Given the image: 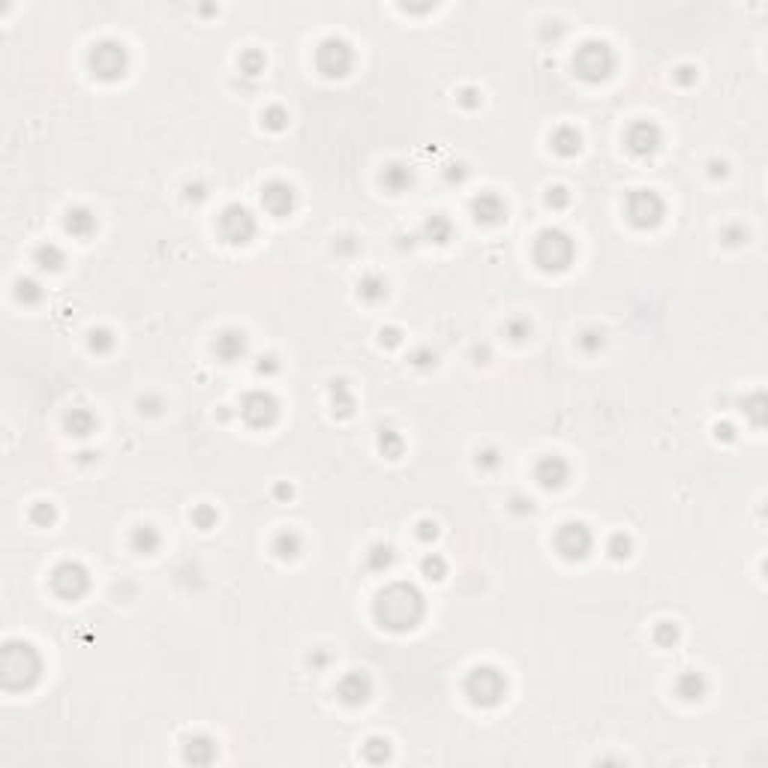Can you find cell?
I'll return each mask as SVG.
<instances>
[{
    "label": "cell",
    "mask_w": 768,
    "mask_h": 768,
    "mask_svg": "<svg viewBox=\"0 0 768 768\" xmlns=\"http://www.w3.org/2000/svg\"><path fill=\"white\" fill-rule=\"evenodd\" d=\"M33 519L36 523H51L54 519V510L49 505H40V507H33Z\"/></svg>",
    "instance_id": "60d3db41"
},
{
    "label": "cell",
    "mask_w": 768,
    "mask_h": 768,
    "mask_svg": "<svg viewBox=\"0 0 768 768\" xmlns=\"http://www.w3.org/2000/svg\"><path fill=\"white\" fill-rule=\"evenodd\" d=\"M435 534H439V525H435V523H420V537L423 540H430Z\"/></svg>",
    "instance_id": "b9f144b4"
},
{
    "label": "cell",
    "mask_w": 768,
    "mask_h": 768,
    "mask_svg": "<svg viewBox=\"0 0 768 768\" xmlns=\"http://www.w3.org/2000/svg\"><path fill=\"white\" fill-rule=\"evenodd\" d=\"M382 450H384V457H391V459H396L402 453V441H400V435H396L393 430H384L382 432Z\"/></svg>",
    "instance_id": "f546056e"
},
{
    "label": "cell",
    "mask_w": 768,
    "mask_h": 768,
    "mask_svg": "<svg viewBox=\"0 0 768 768\" xmlns=\"http://www.w3.org/2000/svg\"><path fill=\"white\" fill-rule=\"evenodd\" d=\"M132 546H136L138 553H154V549L159 546V534L150 525L136 528V534H132Z\"/></svg>",
    "instance_id": "d4e9b609"
},
{
    "label": "cell",
    "mask_w": 768,
    "mask_h": 768,
    "mask_svg": "<svg viewBox=\"0 0 768 768\" xmlns=\"http://www.w3.org/2000/svg\"><path fill=\"white\" fill-rule=\"evenodd\" d=\"M18 297L27 300V303H33V300H40V286L31 279H24V282H18Z\"/></svg>",
    "instance_id": "d6a6232c"
},
{
    "label": "cell",
    "mask_w": 768,
    "mask_h": 768,
    "mask_svg": "<svg viewBox=\"0 0 768 768\" xmlns=\"http://www.w3.org/2000/svg\"><path fill=\"white\" fill-rule=\"evenodd\" d=\"M93 225H97V220H93L90 211H84V207H72V211L66 213V231L75 237H88L93 231Z\"/></svg>",
    "instance_id": "ffe728a7"
},
{
    "label": "cell",
    "mask_w": 768,
    "mask_h": 768,
    "mask_svg": "<svg viewBox=\"0 0 768 768\" xmlns=\"http://www.w3.org/2000/svg\"><path fill=\"white\" fill-rule=\"evenodd\" d=\"M537 480H540V487H546V489L562 487V483L567 480V466H564V459H558V457L540 459V462H537Z\"/></svg>",
    "instance_id": "2e32d148"
},
{
    "label": "cell",
    "mask_w": 768,
    "mask_h": 768,
    "mask_svg": "<svg viewBox=\"0 0 768 768\" xmlns=\"http://www.w3.org/2000/svg\"><path fill=\"white\" fill-rule=\"evenodd\" d=\"M505 678H501V672L498 669H492V667H477V669H471L468 672V678H466V694L474 705H480V708H492V705H498L501 703V696H505Z\"/></svg>",
    "instance_id": "3957f363"
},
{
    "label": "cell",
    "mask_w": 768,
    "mask_h": 768,
    "mask_svg": "<svg viewBox=\"0 0 768 768\" xmlns=\"http://www.w3.org/2000/svg\"><path fill=\"white\" fill-rule=\"evenodd\" d=\"M628 213L637 229H651L663 216V202L654 193H648V189H637V193L628 198Z\"/></svg>",
    "instance_id": "8992f818"
},
{
    "label": "cell",
    "mask_w": 768,
    "mask_h": 768,
    "mask_svg": "<svg viewBox=\"0 0 768 768\" xmlns=\"http://www.w3.org/2000/svg\"><path fill=\"white\" fill-rule=\"evenodd\" d=\"M282 123H286V115H282V108H270V111H268V126H270V129H282Z\"/></svg>",
    "instance_id": "ab89813d"
},
{
    "label": "cell",
    "mask_w": 768,
    "mask_h": 768,
    "mask_svg": "<svg viewBox=\"0 0 768 768\" xmlns=\"http://www.w3.org/2000/svg\"><path fill=\"white\" fill-rule=\"evenodd\" d=\"M36 261H40V268H45V270H58L63 264V252L58 246H42V250L36 252Z\"/></svg>",
    "instance_id": "4316f807"
},
{
    "label": "cell",
    "mask_w": 768,
    "mask_h": 768,
    "mask_svg": "<svg viewBox=\"0 0 768 768\" xmlns=\"http://www.w3.org/2000/svg\"><path fill=\"white\" fill-rule=\"evenodd\" d=\"M567 202H571V195H567V189H564V186L549 189V195H546V204H549V207H564Z\"/></svg>",
    "instance_id": "836d02e7"
},
{
    "label": "cell",
    "mask_w": 768,
    "mask_h": 768,
    "mask_svg": "<svg viewBox=\"0 0 768 768\" xmlns=\"http://www.w3.org/2000/svg\"><path fill=\"white\" fill-rule=\"evenodd\" d=\"M93 426H97V420H93V414L88 409H72L66 414V430L72 435H90Z\"/></svg>",
    "instance_id": "44dd1931"
},
{
    "label": "cell",
    "mask_w": 768,
    "mask_h": 768,
    "mask_svg": "<svg viewBox=\"0 0 768 768\" xmlns=\"http://www.w3.org/2000/svg\"><path fill=\"white\" fill-rule=\"evenodd\" d=\"M426 231H430V237L435 243H444L450 237V222L444 220V216H432V220L426 222Z\"/></svg>",
    "instance_id": "f1b7e54d"
},
{
    "label": "cell",
    "mask_w": 768,
    "mask_h": 768,
    "mask_svg": "<svg viewBox=\"0 0 768 768\" xmlns=\"http://www.w3.org/2000/svg\"><path fill=\"white\" fill-rule=\"evenodd\" d=\"M553 147L562 156H573L576 150H580V136H576L573 129H558L555 136H553Z\"/></svg>",
    "instance_id": "603a6c76"
},
{
    "label": "cell",
    "mask_w": 768,
    "mask_h": 768,
    "mask_svg": "<svg viewBox=\"0 0 768 768\" xmlns=\"http://www.w3.org/2000/svg\"><path fill=\"white\" fill-rule=\"evenodd\" d=\"M678 694L685 699H699L705 694V681L696 676V672H687V676L678 678Z\"/></svg>",
    "instance_id": "cb8c5ba5"
},
{
    "label": "cell",
    "mask_w": 768,
    "mask_h": 768,
    "mask_svg": "<svg viewBox=\"0 0 768 768\" xmlns=\"http://www.w3.org/2000/svg\"><path fill=\"white\" fill-rule=\"evenodd\" d=\"M90 66L99 79H117L126 70V58H123V49L115 42H102L93 49L90 54Z\"/></svg>",
    "instance_id": "30bf717a"
},
{
    "label": "cell",
    "mask_w": 768,
    "mask_h": 768,
    "mask_svg": "<svg viewBox=\"0 0 768 768\" xmlns=\"http://www.w3.org/2000/svg\"><path fill=\"white\" fill-rule=\"evenodd\" d=\"M240 411H243V417H246V423H252V426H270L273 420H277V414H279V402L273 400L270 393L255 391V393H250V396L243 400Z\"/></svg>",
    "instance_id": "9c48e42d"
},
{
    "label": "cell",
    "mask_w": 768,
    "mask_h": 768,
    "mask_svg": "<svg viewBox=\"0 0 768 768\" xmlns=\"http://www.w3.org/2000/svg\"><path fill=\"white\" fill-rule=\"evenodd\" d=\"M576 72L582 75L585 81H600L612 72V54L603 42H585L580 51H576Z\"/></svg>",
    "instance_id": "5b68a950"
},
{
    "label": "cell",
    "mask_w": 768,
    "mask_h": 768,
    "mask_svg": "<svg viewBox=\"0 0 768 768\" xmlns=\"http://www.w3.org/2000/svg\"><path fill=\"white\" fill-rule=\"evenodd\" d=\"M277 553H279L282 558H295V555L300 553V537L291 534V532L279 534V537H277Z\"/></svg>",
    "instance_id": "83f0119b"
},
{
    "label": "cell",
    "mask_w": 768,
    "mask_h": 768,
    "mask_svg": "<svg viewBox=\"0 0 768 768\" xmlns=\"http://www.w3.org/2000/svg\"><path fill=\"white\" fill-rule=\"evenodd\" d=\"M363 756L369 762H384L387 756H391V744H387L384 738H369L363 744Z\"/></svg>",
    "instance_id": "484cf974"
},
{
    "label": "cell",
    "mask_w": 768,
    "mask_h": 768,
    "mask_svg": "<svg viewBox=\"0 0 768 768\" xmlns=\"http://www.w3.org/2000/svg\"><path fill=\"white\" fill-rule=\"evenodd\" d=\"M610 549H612V555H615V558H621V555H628V549H630V540L619 534V537H612V546H610Z\"/></svg>",
    "instance_id": "74e56055"
},
{
    "label": "cell",
    "mask_w": 768,
    "mask_h": 768,
    "mask_svg": "<svg viewBox=\"0 0 768 768\" xmlns=\"http://www.w3.org/2000/svg\"><path fill=\"white\" fill-rule=\"evenodd\" d=\"M261 204L268 207L273 216H282V213L291 211V204H295V193H291L288 183H270L261 193Z\"/></svg>",
    "instance_id": "9a60e30c"
},
{
    "label": "cell",
    "mask_w": 768,
    "mask_h": 768,
    "mask_svg": "<svg viewBox=\"0 0 768 768\" xmlns=\"http://www.w3.org/2000/svg\"><path fill=\"white\" fill-rule=\"evenodd\" d=\"M391 558L393 555H391V549H387V546H375L373 549V562H369V564H373V567H387V564H391Z\"/></svg>",
    "instance_id": "d590c367"
},
{
    "label": "cell",
    "mask_w": 768,
    "mask_h": 768,
    "mask_svg": "<svg viewBox=\"0 0 768 768\" xmlns=\"http://www.w3.org/2000/svg\"><path fill=\"white\" fill-rule=\"evenodd\" d=\"M360 295L369 297V300H375V297H382L384 295V282L382 279H375V277H369L360 282Z\"/></svg>",
    "instance_id": "4dcf8cb0"
},
{
    "label": "cell",
    "mask_w": 768,
    "mask_h": 768,
    "mask_svg": "<svg viewBox=\"0 0 768 768\" xmlns=\"http://www.w3.org/2000/svg\"><path fill=\"white\" fill-rule=\"evenodd\" d=\"M628 145H630L633 154L648 156V154H654V150H657V145H660V132H657V126H654V123H637V126L628 132Z\"/></svg>",
    "instance_id": "5bb4252c"
},
{
    "label": "cell",
    "mask_w": 768,
    "mask_h": 768,
    "mask_svg": "<svg viewBox=\"0 0 768 768\" xmlns=\"http://www.w3.org/2000/svg\"><path fill=\"white\" fill-rule=\"evenodd\" d=\"M336 694L345 705H360L373 696V681H369V676H363V672H352V676H345L339 681Z\"/></svg>",
    "instance_id": "4fadbf2b"
},
{
    "label": "cell",
    "mask_w": 768,
    "mask_h": 768,
    "mask_svg": "<svg viewBox=\"0 0 768 768\" xmlns=\"http://www.w3.org/2000/svg\"><path fill=\"white\" fill-rule=\"evenodd\" d=\"M382 183L391 189V193H400V189H405V186L411 183V172L405 165H391V168H384Z\"/></svg>",
    "instance_id": "7402d4cb"
},
{
    "label": "cell",
    "mask_w": 768,
    "mask_h": 768,
    "mask_svg": "<svg viewBox=\"0 0 768 768\" xmlns=\"http://www.w3.org/2000/svg\"><path fill=\"white\" fill-rule=\"evenodd\" d=\"M193 519H195V523L202 525V528H211V525L216 523V514H213L211 507H198L195 514H193Z\"/></svg>",
    "instance_id": "e575fe53"
},
{
    "label": "cell",
    "mask_w": 768,
    "mask_h": 768,
    "mask_svg": "<svg viewBox=\"0 0 768 768\" xmlns=\"http://www.w3.org/2000/svg\"><path fill=\"white\" fill-rule=\"evenodd\" d=\"M213 756H216V747H213L211 738H204V735L189 738V744H186V762H193V765H207V762H213Z\"/></svg>",
    "instance_id": "d6986e66"
},
{
    "label": "cell",
    "mask_w": 768,
    "mask_h": 768,
    "mask_svg": "<svg viewBox=\"0 0 768 768\" xmlns=\"http://www.w3.org/2000/svg\"><path fill=\"white\" fill-rule=\"evenodd\" d=\"M582 345L589 348V352H594L597 345H603V339H591V334H585V336H582Z\"/></svg>",
    "instance_id": "7bdbcfd3"
},
{
    "label": "cell",
    "mask_w": 768,
    "mask_h": 768,
    "mask_svg": "<svg viewBox=\"0 0 768 768\" xmlns=\"http://www.w3.org/2000/svg\"><path fill=\"white\" fill-rule=\"evenodd\" d=\"M348 63H352V51H348L345 42L339 40H327L318 49V66L325 75H345Z\"/></svg>",
    "instance_id": "7c38bea8"
},
{
    "label": "cell",
    "mask_w": 768,
    "mask_h": 768,
    "mask_svg": "<svg viewBox=\"0 0 768 768\" xmlns=\"http://www.w3.org/2000/svg\"><path fill=\"white\" fill-rule=\"evenodd\" d=\"M555 546L564 558H582L591 549V534H589V528L580 523L562 525V532L555 534Z\"/></svg>",
    "instance_id": "8fae6325"
},
{
    "label": "cell",
    "mask_w": 768,
    "mask_h": 768,
    "mask_svg": "<svg viewBox=\"0 0 768 768\" xmlns=\"http://www.w3.org/2000/svg\"><path fill=\"white\" fill-rule=\"evenodd\" d=\"M507 334L514 336V339L528 336V321H510V325H507Z\"/></svg>",
    "instance_id": "f35d334b"
},
{
    "label": "cell",
    "mask_w": 768,
    "mask_h": 768,
    "mask_svg": "<svg viewBox=\"0 0 768 768\" xmlns=\"http://www.w3.org/2000/svg\"><path fill=\"white\" fill-rule=\"evenodd\" d=\"M88 571H84L81 564H72V562H66L60 564L58 571H54L51 576V585H54V591H58L60 597H66V600H75V597H81L84 591H88Z\"/></svg>",
    "instance_id": "52a82bcc"
},
{
    "label": "cell",
    "mask_w": 768,
    "mask_h": 768,
    "mask_svg": "<svg viewBox=\"0 0 768 768\" xmlns=\"http://www.w3.org/2000/svg\"><path fill=\"white\" fill-rule=\"evenodd\" d=\"M213 352L220 354L222 360H237L243 352H246V336L237 334V330H225L222 336H216L213 343Z\"/></svg>",
    "instance_id": "ac0fdd59"
},
{
    "label": "cell",
    "mask_w": 768,
    "mask_h": 768,
    "mask_svg": "<svg viewBox=\"0 0 768 768\" xmlns=\"http://www.w3.org/2000/svg\"><path fill=\"white\" fill-rule=\"evenodd\" d=\"M423 573L430 576V580H441L444 576V562L439 555H426L423 558Z\"/></svg>",
    "instance_id": "1f68e13d"
},
{
    "label": "cell",
    "mask_w": 768,
    "mask_h": 768,
    "mask_svg": "<svg viewBox=\"0 0 768 768\" xmlns=\"http://www.w3.org/2000/svg\"><path fill=\"white\" fill-rule=\"evenodd\" d=\"M42 660L27 642H6L0 651V681L6 690H27L36 685Z\"/></svg>",
    "instance_id": "7a4b0ae2"
},
{
    "label": "cell",
    "mask_w": 768,
    "mask_h": 768,
    "mask_svg": "<svg viewBox=\"0 0 768 768\" xmlns=\"http://www.w3.org/2000/svg\"><path fill=\"white\" fill-rule=\"evenodd\" d=\"M534 259L537 264L544 270H564L567 264L573 261V243H571V237H567L564 231H555V229H549L537 237V243H534Z\"/></svg>",
    "instance_id": "277c9868"
},
{
    "label": "cell",
    "mask_w": 768,
    "mask_h": 768,
    "mask_svg": "<svg viewBox=\"0 0 768 768\" xmlns=\"http://www.w3.org/2000/svg\"><path fill=\"white\" fill-rule=\"evenodd\" d=\"M657 639H676V628H663V630H657Z\"/></svg>",
    "instance_id": "ee69618b"
},
{
    "label": "cell",
    "mask_w": 768,
    "mask_h": 768,
    "mask_svg": "<svg viewBox=\"0 0 768 768\" xmlns=\"http://www.w3.org/2000/svg\"><path fill=\"white\" fill-rule=\"evenodd\" d=\"M471 211H474V220L477 222H498L501 216H505V204H501L498 195L483 193L480 198H474Z\"/></svg>",
    "instance_id": "e0dca14e"
},
{
    "label": "cell",
    "mask_w": 768,
    "mask_h": 768,
    "mask_svg": "<svg viewBox=\"0 0 768 768\" xmlns=\"http://www.w3.org/2000/svg\"><path fill=\"white\" fill-rule=\"evenodd\" d=\"M220 229H222L229 243H246L255 234V220L250 216V211L231 204V207H225L222 216H220Z\"/></svg>",
    "instance_id": "ba28073f"
},
{
    "label": "cell",
    "mask_w": 768,
    "mask_h": 768,
    "mask_svg": "<svg viewBox=\"0 0 768 768\" xmlns=\"http://www.w3.org/2000/svg\"><path fill=\"white\" fill-rule=\"evenodd\" d=\"M108 345H111V334H108V330H97V334H93V339H90V348H97V352H106Z\"/></svg>",
    "instance_id": "8d00e7d4"
},
{
    "label": "cell",
    "mask_w": 768,
    "mask_h": 768,
    "mask_svg": "<svg viewBox=\"0 0 768 768\" xmlns=\"http://www.w3.org/2000/svg\"><path fill=\"white\" fill-rule=\"evenodd\" d=\"M423 615V597L414 585L396 582L378 594L375 600V619L387 630H411Z\"/></svg>",
    "instance_id": "6da1fadb"
}]
</instances>
